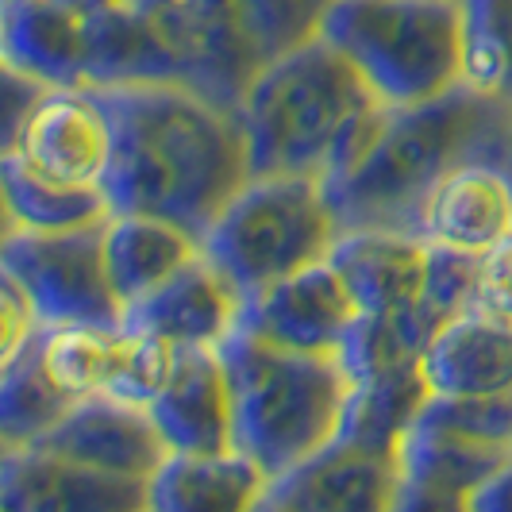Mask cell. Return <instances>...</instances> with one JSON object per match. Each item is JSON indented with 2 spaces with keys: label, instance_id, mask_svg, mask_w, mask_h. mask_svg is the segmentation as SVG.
<instances>
[{
  "label": "cell",
  "instance_id": "cell-1",
  "mask_svg": "<svg viewBox=\"0 0 512 512\" xmlns=\"http://www.w3.org/2000/svg\"><path fill=\"white\" fill-rule=\"evenodd\" d=\"M112 116L116 151L104 174L112 212H147L205 239L251 178L235 108L185 77L89 85Z\"/></svg>",
  "mask_w": 512,
  "mask_h": 512
},
{
  "label": "cell",
  "instance_id": "cell-2",
  "mask_svg": "<svg viewBox=\"0 0 512 512\" xmlns=\"http://www.w3.org/2000/svg\"><path fill=\"white\" fill-rule=\"evenodd\" d=\"M512 112L455 85L420 104H385L359 154L324 181L339 231H401L420 239V212L462 162H497Z\"/></svg>",
  "mask_w": 512,
  "mask_h": 512
},
{
  "label": "cell",
  "instance_id": "cell-3",
  "mask_svg": "<svg viewBox=\"0 0 512 512\" xmlns=\"http://www.w3.org/2000/svg\"><path fill=\"white\" fill-rule=\"evenodd\" d=\"M385 104L347 54L324 35L266 62L235 108L247 139L251 178L339 174L374 128Z\"/></svg>",
  "mask_w": 512,
  "mask_h": 512
},
{
  "label": "cell",
  "instance_id": "cell-4",
  "mask_svg": "<svg viewBox=\"0 0 512 512\" xmlns=\"http://www.w3.org/2000/svg\"><path fill=\"white\" fill-rule=\"evenodd\" d=\"M235 397V447L274 478L339 439L355 374L343 355H316L235 328L216 347Z\"/></svg>",
  "mask_w": 512,
  "mask_h": 512
},
{
  "label": "cell",
  "instance_id": "cell-5",
  "mask_svg": "<svg viewBox=\"0 0 512 512\" xmlns=\"http://www.w3.org/2000/svg\"><path fill=\"white\" fill-rule=\"evenodd\" d=\"M339 235L324 178L262 174L243 181L201 247L251 305L282 278L332 258Z\"/></svg>",
  "mask_w": 512,
  "mask_h": 512
},
{
  "label": "cell",
  "instance_id": "cell-6",
  "mask_svg": "<svg viewBox=\"0 0 512 512\" xmlns=\"http://www.w3.org/2000/svg\"><path fill=\"white\" fill-rule=\"evenodd\" d=\"M320 35L382 104H420L462 85V0H332Z\"/></svg>",
  "mask_w": 512,
  "mask_h": 512
},
{
  "label": "cell",
  "instance_id": "cell-7",
  "mask_svg": "<svg viewBox=\"0 0 512 512\" xmlns=\"http://www.w3.org/2000/svg\"><path fill=\"white\" fill-rule=\"evenodd\" d=\"M332 0H147L181 58V77L239 108L251 77L312 35Z\"/></svg>",
  "mask_w": 512,
  "mask_h": 512
},
{
  "label": "cell",
  "instance_id": "cell-8",
  "mask_svg": "<svg viewBox=\"0 0 512 512\" xmlns=\"http://www.w3.org/2000/svg\"><path fill=\"white\" fill-rule=\"evenodd\" d=\"M104 224L70 231L4 228L0 270L24 285L43 324L124 328L128 308L108 274Z\"/></svg>",
  "mask_w": 512,
  "mask_h": 512
},
{
  "label": "cell",
  "instance_id": "cell-9",
  "mask_svg": "<svg viewBox=\"0 0 512 512\" xmlns=\"http://www.w3.org/2000/svg\"><path fill=\"white\" fill-rule=\"evenodd\" d=\"M20 154L31 170L70 185H104L116 128L89 85H51L0 154Z\"/></svg>",
  "mask_w": 512,
  "mask_h": 512
},
{
  "label": "cell",
  "instance_id": "cell-10",
  "mask_svg": "<svg viewBox=\"0 0 512 512\" xmlns=\"http://www.w3.org/2000/svg\"><path fill=\"white\" fill-rule=\"evenodd\" d=\"M401 493V451L359 439H335L312 459L274 478L258 509L282 512H389Z\"/></svg>",
  "mask_w": 512,
  "mask_h": 512
},
{
  "label": "cell",
  "instance_id": "cell-11",
  "mask_svg": "<svg viewBox=\"0 0 512 512\" xmlns=\"http://www.w3.org/2000/svg\"><path fill=\"white\" fill-rule=\"evenodd\" d=\"M359 320L362 308L351 285L343 282L332 258H324L270 285L266 293H258L243 312L239 328L262 335L270 343L293 347V351L343 355Z\"/></svg>",
  "mask_w": 512,
  "mask_h": 512
},
{
  "label": "cell",
  "instance_id": "cell-12",
  "mask_svg": "<svg viewBox=\"0 0 512 512\" xmlns=\"http://www.w3.org/2000/svg\"><path fill=\"white\" fill-rule=\"evenodd\" d=\"M0 505L8 512H143L147 482L39 447H0Z\"/></svg>",
  "mask_w": 512,
  "mask_h": 512
},
{
  "label": "cell",
  "instance_id": "cell-13",
  "mask_svg": "<svg viewBox=\"0 0 512 512\" xmlns=\"http://www.w3.org/2000/svg\"><path fill=\"white\" fill-rule=\"evenodd\" d=\"M27 447L85 462V466H97L108 474L139 478V482H151V474L170 455L151 409L108 397V393L81 397L51 432H43Z\"/></svg>",
  "mask_w": 512,
  "mask_h": 512
},
{
  "label": "cell",
  "instance_id": "cell-14",
  "mask_svg": "<svg viewBox=\"0 0 512 512\" xmlns=\"http://www.w3.org/2000/svg\"><path fill=\"white\" fill-rule=\"evenodd\" d=\"M343 282L351 285L362 316L416 320L436 339V320L420 308L428 282V243L401 231H343L332 251Z\"/></svg>",
  "mask_w": 512,
  "mask_h": 512
},
{
  "label": "cell",
  "instance_id": "cell-15",
  "mask_svg": "<svg viewBox=\"0 0 512 512\" xmlns=\"http://www.w3.org/2000/svg\"><path fill=\"white\" fill-rule=\"evenodd\" d=\"M247 301L228 274L201 251L151 297L135 301L124 316L131 332H154L178 347H220L243 324Z\"/></svg>",
  "mask_w": 512,
  "mask_h": 512
},
{
  "label": "cell",
  "instance_id": "cell-16",
  "mask_svg": "<svg viewBox=\"0 0 512 512\" xmlns=\"http://www.w3.org/2000/svg\"><path fill=\"white\" fill-rule=\"evenodd\" d=\"M151 416L170 451L212 455L235 447V397L216 347H181L174 378L154 397Z\"/></svg>",
  "mask_w": 512,
  "mask_h": 512
},
{
  "label": "cell",
  "instance_id": "cell-17",
  "mask_svg": "<svg viewBox=\"0 0 512 512\" xmlns=\"http://www.w3.org/2000/svg\"><path fill=\"white\" fill-rule=\"evenodd\" d=\"M401 512H428V509H466L474 489L489 474L512 459V447L466 439L443 428L412 424L401 439Z\"/></svg>",
  "mask_w": 512,
  "mask_h": 512
},
{
  "label": "cell",
  "instance_id": "cell-18",
  "mask_svg": "<svg viewBox=\"0 0 512 512\" xmlns=\"http://www.w3.org/2000/svg\"><path fill=\"white\" fill-rule=\"evenodd\" d=\"M512 235V181L497 162H462L432 189L420 212V239L486 255Z\"/></svg>",
  "mask_w": 512,
  "mask_h": 512
},
{
  "label": "cell",
  "instance_id": "cell-19",
  "mask_svg": "<svg viewBox=\"0 0 512 512\" xmlns=\"http://www.w3.org/2000/svg\"><path fill=\"white\" fill-rule=\"evenodd\" d=\"M420 370L432 393L493 397L512 393V324L482 308H466L424 347Z\"/></svg>",
  "mask_w": 512,
  "mask_h": 512
},
{
  "label": "cell",
  "instance_id": "cell-20",
  "mask_svg": "<svg viewBox=\"0 0 512 512\" xmlns=\"http://www.w3.org/2000/svg\"><path fill=\"white\" fill-rule=\"evenodd\" d=\"M270 474L239 447L189 455L170 451L147 482V509L154 512H243L258 509Z\"/></svg>",
  "mask_w": 512,
  "mask_h": 512
},
{
  "label": "cell",
  "instance_id": "cell-21",
  "mask_svg": "<svg viewBox=\"0 0 512 512\" xmlns=\"http://www.w3.org/2000/svg\"><path fill=\"white\" fill-rule=\"evenodd\" d=\"M201 239L174 220L147 212H112L104 224V258L108 274L124 308L151 297L162 282H170L185 262L201 255Z\"/></svg>",
  "mask_w": 512,
  "mask_h": 512
},
{
  "label": "cell",
  "instance_id": "cell-22",
  "mask_svg": "<svg viewBox=\"0 0 512 512\" xmlns=\"http://www.w3.org/2000/svg\"><path fill=\"white\" fill-rule=\"evenodd\" d=\"M4 181V228L70 231L112 220V201L104 185H70L31 170L20 154H0Z\"/></svg>",
  "mask_w": 512,
  "mask_h": 512
},
{
  "label": "cell",
  "instance_id": "cell-23",
  "mask_svg": "<svg viewBox=\"0 0 512 512\" xmlns=\"http://www.w3.org/2000/svg\"><path fill=\"white\" fill-rule=\"evenodd\" d=\"M428 397H432V385L420 370V359L359 378L339 436L374 443V447H401V439L416 424Z\"/></svg>",
  "mask_w": 512,
  "mask_h": 512
},
{
  "label": "cell",
  "instance_id": "cell-24",
  "mask_svg": "<svg viewBox=\"0 0 512 512\" xmlns=\"http://www.w3.org/2000/svg\"><path fill=\"white\" fill-rule=\"evenodd\" d=\"M77 405L70 389L51 378L39 355V332L20 355L0 362V447H27Z\"/></svg>",
  "mask_w": 512,
  "mask_h": 512
},
{
  "label": "cell",
  "instance_id": "cell-25",
  "mask_svg": "<svg viewBox=\"0 0 512 512\" xmlns=\"http://www.w3.org/2000/svg\"><path fill=\"white\" fill-rule=\"evenodd\" d=\"M462 85L512 112V0H462Z\"/></svg>",
  "mask_w": 512,
  "mask_h": 512
},
{
  "label": "cell",
  "instance_id": "cell-26",
  "mask_svg": "<svg viewBox=\"0 0 512 512\" xmlns=\"http://www.w3.org/2000/svg\"><path fill=\"white\" fill-rule=\"evenodd\" d=\"M120 343H124V328H101V324H43L39 328L43 366L77 401L108 389L116 359H120Z\"/></svg>",
  "mask_w": 512,
  "mask_h": 512
},
{
  "label": "cell",
  "instance_id": "cell-27",
  "mask_svg": "<svg viewBox=\"0 0 512 512\" xmlns=\"http://www.w3.org/2000/svg\"><path fill=\"white\" fill-rule=\"evenodd\" d=\"M181 347L162 339L154 332H131L124 328V343H120V359L112 370V382H108V397H120L131 405H143L151 409L154 397L166 389V382L174 378V366H178Z\"/></svg>",
  "mask_w": 512,
  "mask_h": 512
},
{
  "label": "cell",
  "instance_id": "cell-28",
  "mask_svg": "<svg viewBox=\"0 0 512 512\" xmlns=\"http://www.w3.org/2000/svg\"><path fill=\"white\" fill-rule=\"evenodd\" d=\"M416 424L443 428L466 439H482L497 447H512V393H493V397H451V393H432Z\"/></svg>",
  "mask_w": 512,
  "mask_h": 512
},
{
  "label": "cell",
  "instance_id": "cell-29",
  "mask_svg": "<svg viewBox=\"0 0 512 512\" xmlns=\"http://www.w3.org/2000/svg\"><path fill=\"white\" fill-rule=\"evenodd\" d=\"M39 328H43V320H39L35 305L27 301L24 285L0 270V362L20 355Z\"/></svg>",
  "mask_w": 512,
  "mask_h": 512
},
{
  "label": "cell",
  "instance_id": "cell-30",
  "mask_svg": "<svg viewBox=\"0 0 512 512\" xmlns=\"http://www.w3.org/2000/svg\"><path fill=\"white\" fill-rule=\"evenodd\" d=\"M474 308H482L489 316H501V320L512 324V235L478 258Z\"/></svg>",
  "mask_w": 512,
  "mask_h": 512
},
{
  "label": "cell",
  "instance_id": "cell-31",
  "mask_svg": "<svg viewBox=\"0 0 512 512\" xmlns=\"http://www.w3.org/2000/svg\"><path fill=\"white\" fill-rule=\"evenodd\" d=\"M51 89V81L16 70V66H4V81H0V93H4V131H0V147H8L16 139L20 124L27 120V112L35 108V101Z\"/></svg>",
  "mask_w": 512,
  "mask_h": 512
},
{
  "label": "cell",
  "instance_id": "cell-32",
  "mask_svg": "<svg viewBox=\"0 0 512 512\" xmlns=\"http://www.w3.org/2000/svg\"><path fill=\"white\" fill-rule=\"evenodd\" d=\"M466 512H512V459L501 462L486 482L474 489Z\"/></svg>",
  "mask_w": 512,
  "mask_h": 512
},
{
  "label": "cell",
  "instance_id": "cell-33",
  "mask_svg": "<svg viewBox=\"0 0 512 512\" xmlns=\"http://www.w3.org/2000/svg\"><path fill=\"white\" fill-rule=\"evenodd\" d=\"M501 170H505L512 181V128H509V139H505V151H501Z\"/></svg>",
  "mask_w": 512,
  "mask_h": 512
}]
</instances>
